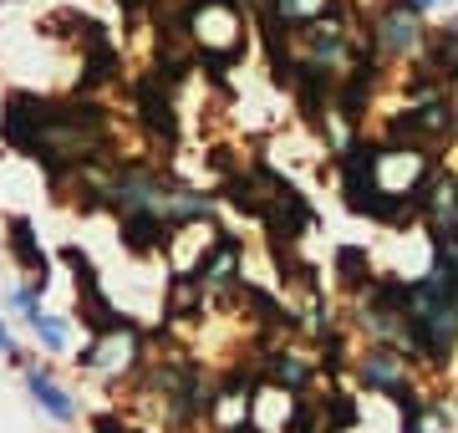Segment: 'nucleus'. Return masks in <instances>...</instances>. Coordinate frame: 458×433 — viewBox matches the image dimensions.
Returning a JSON list of instances; mask_svg holds the SVG:
<instances>
[{
  "mask_svg": "<svg viewBox=\"0 0 458 433\" xmlns=\"http://www.w3.org/2000/svg\"><path fill=\"white\" fill-rule=\"evenodd\" d=\"M107 194H113L117 215H148V219H158L164 230H179L189 219L209 215V200H204V194L164 179V174H153V168H128V174H117V179L107 183Z\"/></svg>",
  "mask_w": 458,
  "mask_h": 433,
  "instance_id": "1",
  "label": "nucleus"
},
{
  "mask_svg": "<svg viewBox=\"0 0 458 433\" xmlns=\"http://www.w3.org/2000/svg\"><path fill=\"white\" fill-rule=\"evenodd\" d=\"M367 47L377 62H408L428 47V16L412 0H377L367 21Z\"/></svg>",
  "mask_w": 458,
  "mask_h": 433,
  "instance_id": "2",
  "label": "nucleus"
},
{
  "mask_svg": "<svg viewBox=\"0 0 458 433\" xmlns=\"http://www.w3.org/2000/svg\"><path fill=\"white\" fill-rule=\"evenodd\" d=\"M194 36L214 67H229L245 51V11L229 0H204V11L194 16Z\"/></svg>",
  "mask_w": 458,
  "mask_h": 433,
  "instance_id": "3",
  "label": "nucleus"
},
{
  "mask_svg": "<svg viewBox=\"0 0 458 433\" xmlns=\"http://www.w3.org/2000/svg\"><path fill=\"white\" fill-rule=\"evenodd\" d=\"M357 378H361V387L367 393H382V398H403L408 393V352H397V347H387V342H377V347H367L357 357Z\"/></svg>",
  "mask_w": 458,
  "mask_h": 433,
  "instance_id": "4",
  "label": "nucleus"
},
{
  "mask_svg": "<svg viewBox=\"0 0 458 433\" xmlns=\"http://www.w3.org/2000/svg\"><path fill=\"white\" fill-rule=\"evenodd\" d=\"M132 352H138V332L132 327H107V332H98V342L87 347L82 362L92 367V372H123V367L132 362Z\"/></svg>",
  "mask_w": 458,
  "mask_h": 433,
  "instance_id": "5",
  "label": "nucleus"
},
{
  "mask_svg": "<svg viewBox=\"0 0 458 433\" xmlns=\"http://www.w3.org/2000/svg\"><path fill=\"white\" fill-rule=\"evenodd\" d=\"M260 11H265V21H276L280 31H301V26H311L321 16L346 11V0H265Z\"/></svg>",
  "mask_w": 458,
  "mask_h": 433,
  "instance_id": "6",
  "label": "nucleus"
},
{
  "mask_svg": "<svg viewBox=\"0 0 458 433\" xmlns=\"http://www.w3.org/2000/svg\"><path fill=\"white\" fill-rule=\"evenodd\" d=\"M423 56H428V72L438 82H458V16L448 26H438V31H428Z\"/></svg>",
  "mask_w": 458,
  "mask_h": 433,
  "instance_id": "7",
  "label": "nucleus"
},
{
  "mask_svg": "<svg viewBox=\"0 0 458 433\" xmlns=\"http://www.w3.org/2000/svg\"><path fill=\"white\" fill-rule=\"evenodd\" d=\"M138 107H143V123H148V128H153L158 138H174V133H179V123H174V102H168L164 77H148V82L138 87Z\"/></svg>",
  "mask_w": 458,
  "mask_h": 433,
  "instance_id": "8",
  "label": "nucleus"
},
{
  "mask_svg": "<svg viewBox=\"0 0 458 433\" xmlns=\"http://www.w3.org/2000/svg\"><path fill=\"white\" fill-rule=\"evenodd\" d=\"M11 250H16V260L26 270H31V281H41L47 285V250L36 245V234H31V219H11Z\"/></svg>",
  "mask_w": 458,
  "mask_h": 433,
  "instance_id": "9",
  "label": "nucleus"
},
{
  "mask_svg": "<svg viewBox=\"0 0 458 433\" xmlns=\"http://www.w3.org/2000/svg\"><path fill=\"white\" fill-rule=\"evenodd\" d=\"M26 387H31V398L41 403V408H47L51 418H56V423H72V413H77V403L66 398L62 387L51 383L47 372H41V367H31V372H26Z\"/></svg>",
  "mask_w": 458,
  "mask_h": 433,
  "instance_id": "10",
  "label": "nucleus"
},
{
  "mask_svg": "<svg viewBox=\"0 0 458 433\" xmlns=\"http://www.w3.org/2000/svg\"><path fill=\"white\" fill-rule=\"evenodd\" d=\"M336 276H342L346 291H367V285L377 281L372 260H367V250H361V245H342V250H336Z\"/></svg>",
  "mask_w": 458,
  "mask_h": 433,
  "instance_id": "11",
  "label": "nucleus"
},
{
  "mask_svg": "<svg viewBox=\"0 0 458 433\" xmlns=\"http://www.w3.org/2000/svg\"><path fill=\"white\" fill-rule=\"evenodd\" d=\"M270 378H276L285 393H301V387L311 383V362H306L301 352H270Z\"/></svg>",
  "mask_w": 458,
  "mask_h": 433,
  "instance_id": "12",
  "label": "nucleus"
},
{
  "mask_svg": "<svg viewBox=\"0 0 458 433\" xmlns=\"http://www.w3.org/2000/svg\"><path fill=\"white\" fill-rule=\"evenodd\" d=\"M321 413L331 418V423H327V433H346L352 423H357V403L346 398L342 387H331V393H327V403H321Z\"/></svg>",
  "mask_w": 458,
  "mask_h": 433,
  "instance_id": "13",
  "label": "nucleus"
},
{
  "mask_svg": "<svg viewBox=\"0 0 458 433\" xmlns=\"http://www.w3.org/2000/svg\"><path fill=\"white\" fill-rule=\"evenodd\" d=\"M31 327H36V336H41V342H47L51 352H62L66 347V327L56 317H47V311H36L31 317Z\"/></svg>",
  "mask_w": 458,
  "mask_h": 433,
  "instance_id": "14",
  "label": "nucleus"
},
{
  "mask_svg": "<svg viewBox=\"0 0 458 433\" xmlns=\"http://www.w3.org/2000/svg\"><path fill=\"white\" fill-rule=\"evenodd\" d=\"M423 16H438V11H458V0H412Z\"/></svg>",
  "mask_w": 458,
  "mask_h": 433,
  "instance_id": "15",
  "label": "nucleus"
},
{
  "mask_svg": "<svg viewBox=\"0 0 458 433\" xmlns=\"http://www.w3.org/2000/svg\"><path fill=\"white\" fill-rule=\"evenodd\" d=\"M0 352H5V357H16V362H21V352H16V342H11V332H5V321H0Z\"/></svg>",
  "mask_w": 458,
  "mask_h": 433,
  "instance_id": "16",
  "label": "nucleus"
},
{
  "mask_svg": "<svg viewBox=\"0 0 458 433\" xmlns=\"http://www.w3.org/2000/svg\"><path fill=\"white\" fill-rule=\"evenodd\" d=\"M98 433H132V429H123L117 418H107V413H102V418H98Z\"/></svg>",
  "mask_w": 458,
  "mask_h": 433,
  "instance_id": "17",
  "label": "nucleus"
},
{
  "mask_svg": "<svg viewBox=\"0 0 458 433\" xmlns=\"http://www.w3.org/2000/svg\"><path fill=\"white\" fill-rule=\"evenodd\" d=\"M229 5H240V11H260L265 0H229Z\"/></svg>",
  "mask_w": 458,
  "mask_h": 433,
  "instance_id": "18",
  "label": "nucleus"
}]
</instances>
